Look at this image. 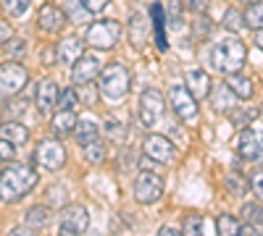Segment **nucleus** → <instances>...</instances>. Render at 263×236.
<instances>
[{
    "label": "nucleus",
    "instance_id": "obj_1",
    "mask_svg": "<svg viewBox=\"0 0 263 236\" xmlns=\"http://www.w3.org/2000/svg\"><path fill=\"white\" fill-rule=\"evenodd\" d=\"M34 186H37V170L24 163L11 160L8 168L0 170V202L6 205L21 202Z\"/></svg>",
    "mask_w": 263,
    "mask_h": 236
},
{
    "label": "nucleus",
    "instance_id": "obj_2",
    "mask_svg": "<svg viewBox=\"0 0 263 236\" xmlns=\"http://www.w3.org/2000/svg\"><path fill=\"white\" fill-rule=\"evenodd\" d=\"M245 60H248V48H245V42L237 39V37L216 42L213 50H211V63L216 66V71L224 74V76L242 71Z\"/></svg>",
    "mask_w": 263,
    "mask_h": 236
},
{
    "label": "nucleus",
    "instance_id": "obj_3",
    "mask_svg": "<svg viewBox=\"0 0 263 236\" xmlns=\"http://www.w3.org/2000/svg\"><path fill=\"white\" fill-rule=\"evenodd\" d=\"M129 87H132V76H129V69L124 66V63L114 60V63H108L105 69H100V92H103V97L124 100Z\"/></svg>",
    "mask_w": 263,
    "mask_h": 236
},
{
    "label": "nucleus",
    "instance_id": "obj_4",
    "mask_svg": "<svg viewBox=\"0 0 263 236\" xmlns=\"http://www.w3.org/2000/svg\"><path fill=\"white\" fill-rule=\"evenodd\" d=\"M87 45L95 48V50H111L119 45L121 39V24L114 18H103V21H95V24L87 27Z\"/></svg>",
    "mask_w": 263,
    "mask_h": 236
},
{
    "label": "nucleus",
    "instance_id": "obj_5",
    "mask_svg": "<svg viewBox=\"0 0 263 236\" xmlns=\"http://www.w3.org/2000/svg\"><path fill=\"white\" fill-rule=\"evenodd\" d=\"M29 81V71L18 60H6L0 66V97H16Z\"/></svg>",
    "mask_w": 263,
    "mask_h": 236
},
{
    "label": "nucleus",
    "instance_id": "obj_6",
    "mask_svg": "<svg viewBox=\"0 0 263 236\" xmlns=\"http://www.w3.org/2000/svg\"><path fill=\"white\" fill-rule=\"evenodd\" d=\"M34 163L45 170H61L66 165V147L58 139H42L34 149Z\"/></svg>",
    "mask_w": 263,
    "mask_h": 236
},
{
    "label": "nucleus",
    "instance_id": "obj_7",
    "mask_svg": "<svg viewBox=\"0 0 263 236\" xmlns=\"http://www.w3.org/2000/svg\"><path fill=\"white\" fill-rule=\"evenodd\" d=\"M168 105L182 121H195L197 118V100L187 90V84H174L168 90Z\"/></svg>",
    "mask_w": 263,
    "mask_h": 236
},
{
    "label": "nucleus",
    "instance_id": "obj_8",
    "mask_svg": "<svg viewBox=\"0 0 263 236\" xmlns=\"http://www.w3.org/2000/svg\"><path fill=\"white\" fill-rule=\"evenodd\" d=\"M163 195V179L153 170H142V174L135 179V200L140 205H153L158 202Z\"/></svg>",
    "mask_w": 263,
    "mask_h": 236
},
{
    "label": "nucleus",
    "instance_id": "obj_9",
    "mask_svg": "<svg viewBox=\"0 0 263 236\" xmlns=\"http://www.w3.org/2000/svg\"><path fill=\"white\" fill-rule=\"evenodd\" d=\"M163 108H166L163 95L156 87L142 90V95H140V121H142V126H147V128L156 126L163 116Z\"/></svg>",
    "mask_w": 263,
    "mask_h": 236
},
{
    "label": "nucleus",
    "instance_id": "obj_10",
    "mask_svg": "<svg viewBox=\"0 0 263 236\" xmlns=\"http://www.w3.org/2000/svg\"><path fill=\"white\" fill-rule=\"evenodd\" d=\"M237 155L242 160H263V128L245 126L237 139Z\"/></svg>",
    "mask_w": 263,
    "mask_h": 236
},
{
    "label": "nucleus",
    "instance_id": "obj_11",
    "mask_svg": "<svg viewBox=\"0 0 263 236\" xmlns=\"http://www.w3.org/2000/svg\"><path fill=\"white\" fill-rule=\"evenodd\" d=\"M142 149H145V155L158 160L161 165H168V163L177 160V147H174V142L163 134H147L145 142H142Z\"/></svg>",
    "mask_w": 263,
    "mask_h": 236
},
{
    "label": "nucleus",
    "instance_id": "obj_12",
    "mask_svg": "<svg viewBox=\"0 0 263 236\" xmlns=\"http://www.w3.org/2000/svg\"><path fill=\"white\" fill-rule=\"evenodd\" d=\"M87 226H90V216H87V210L82 205H71L61 212V226L58 231L63 236H74V233H84Z\"/></svg>",
    "mask_w": 263,
    "mask_h": 236
},
{
    "label": "nucleus",
    "instance_id": "obj_13",
    "mask_svg": "<svg viewBox=\"0 0 263 236\" xmlns=\"http://www.w3.org/2000/svg\"><path fill=\"white\" fill-rule=\"evenodd\" d=\"M37 24H40V29H42V32H48V34H58V32H63V27L69 24V21H66V13H63L58 6L45 3V6L40 8V13H37Z\"/></svg>",
    "mask_w": 263,
    "mask_h": 236
},
{
    "label": "nucleus",
    "instance_id": "obj_14",
    "mask_svg": "<svg viewBox=\"0 0 263 236\" xmlns=\"http://www.w3.org/2000/svg\"><path fill=\"white\" fill-rule=\"evenodd\" d=\"M100 66L103 63L95 58V55H82L77 63H74V69H71V84H90L95 81V76H100Z\"/></svg>",
    "mask_w": 263,
    "mask_h": 236
},
{
    "label": "nucleus",
    "instance_id": "obj_15",
    "mask_svg": "<svg viewBox=\"0 0 263 236\" xmlns=\"http://www.w3.org/2000/svg\"><path fill=\"white\" fill-rule=\"evenodd\" d=\"M58 84L50 81V79H42L37 84V92H34V105H37V111L40 113H50L53 108H58Z\"/></svg>",
    "mask_w": 263,
    "mask_h": 236
},
{
    "label": "nucleus",
    "instance_id": "obj_16",
    "mask_svg": "<svg viewBox=\"0 0 263 236\" xmlns=\"http://www.w3.org/2000/svg\"><path fill=\"white\" fill-rule=\"evenodd\" d=\"M184 84H187V90L195 95L197 102L205 100V97L211 95V90H213L211 76H208V71H203V69H190V71L184 74Z\"/></svg>",
    "mask_w": 263,
    "mask_h": 236
},
{
    "label": "nucleus",
    "instance_id": "obj_17",
    "mask_svg": "<svg viewBox=\"0 0 263 236\" xmlns=\"http://www.w3.org/2000/svg\"><path fill=\"white\" fill-rule=\"evenodd\" d=\"M211 102H213V111L216 113H232L234 111V102H237V95L229 90V84H218V87L211 90Z\"/></svg>",
    "mask_w": 263,
    "mask_h": 236
},
{
    "label": "nucleus",
    "instance_id": "obj_18",
    "mask_svg": "<svg viewBox=\"0 0 263 236\" xmlns=\"http://www.w3.org/2000/svg\"><path fill=\"white\" fill-rule=\"evenodd\" d=\"M77 123H79L77 111H66V108H58V113H55L53 121H50L53 132H55L58 137H69V134H74V132H77Z\"/></svg>",
    "mask_w": 263,
    "mask_h": 236
},
{
    "label": "nucleus",
    "instance_id": "obj_19",
    "mask_svg": "<svg viewBox=\"0 0 263 236\" xmlns=\"http://www.w3.org/2000/svg\"><path fill=\"white\" fill-rule=\"evenodd\" d=\"M227 84H229V90L237 95V100H250L255 95V87H253V79L245 76L242 71H237V74H229L227 76Z\"/></svg>",
    "mask_w": 263,
    "mask_h": 236
},
{
    "label": "nucleus",
    "instance_id": "obj_20",
    "mask_svg": "<svg viewBox=\"0 0 263 236\" xmlns=\"http://www.w3.org/2000/svg\"><path fill=\"white\" fill-rule=\"evenodd\" d=\"M82 55H84V45L77 37H69V39H63L58 45V60L66 63V66H74Z\"/></svg>",
    "mask_w": 263,
    "mask_h": 236
},
{
    "label": "nucleus",
    "instance_id": "obj_21",
    "mask_svg": "<svg viewBox=\"0 0 263 236\" xmlns=\"http://www.w3.org/2000/svg\"><path fill=\"white\" fill-rule=\"evenodd\" d=\"M150 16H153V32H156V42H158V50H168V42H166V18H163V6L161 3H153L150 6Z\"/></svg>",
    "mask_w": 263,
    "mask_h": 236
},
{
    "label": "nucleus",
    "instance_id": "obj_22",
    "mask_svg": "<svg viewBox=\"0 0 263 236\" xmlns=\"http://www.w3.org/2000/svg\"><path fill=\"white\" fill-rule=\"evenodd\" d=\"M0 137L13 142V144H24L29 139V132H27V126L24 123H18V121H8V123H0Z\"/></svg>",
    "mask_w": 263,
    "mask_h": 236
},
{
    "label": "nucleus",
    "instance_id": "obj_23",
    "mask_svg": "<svg viewBox=\"0 0 263 236\" xmlns=\"http://www.w3.org/2000/svg\"><path fill=\"white\" fill-rule=\"evenodd\" d=\"M74 137H77V142L84 147V144H90V142H95V139L100 137V126H98L95 121H90V118H84V121L77 123Z\"/></svg>",
    "mask_w": 263,
    "mask_h": 236
},
{
    "label": "nucleus",
    "instance_id": "obj_24",
    "mask_svg": "<svg viewBox=\"0 0 263 236\" xmlns=\"http://www.w3.org/2000/svg\"><path fill=\"white\" fill-rule=\"evenodd\" d=\"M24 223H27L29 228H45V226L50 223V210H48L45 205L29 207V210L24 212Z\"/></svg>",
    "mask_w": 263,
    "mask_h": 236
},
{
    "label": "nucleus",
    "instance_id": "obj_25",
    "mask_svg": "<svg viewBox=\"0 0 263 236\" xmlns=\"http://www.w3.org/2000/svg\"><path fill=\"white\" fill-rule=\"evenodd\" d=\"M129 42L135 48H140L145 42V16L142 13H132L129 18Z\"/></svg>",
    "mask_w": 263,
    "mask_h": 236
},
{
    "label": "nucleus",
    "instance_id": "obj_26",
    "mask_svg": "<svg viewBox=\"0 0 263 236\" xmlns=\"http://www.w3.org/2000/svg\"><path fill=\"white\" fill-rule=\"evenodd\" d=\"M242 18H245V27H248V29H263V3H260V0H255V3H248Z\"/></svg>",
    "mask_w": 263,
    "mask_h": 236
},
{
    "label": "nucleus",
    "instance_id": "obj_27",
    "mask_svg": "<svg viewBox=\"0 0 263 236\" xmlns=\"http://www.w3.org/2000/svg\"><path fill=\"white\" fill-rule=\"evenodd\" d=\"M224 181H227V189L232 191L234 197H242V195H248V189H250V184L245 181V176L239 174V170H229Z\"/></svg>",
    "mask_w": 263,
    "mask_h": 236
},
{
    "label": "nucleus",
    "instance_id": "obj_28",
    "mask_svg": "<svg viewBox=\"0 0 263 236\" xmlns=\"http://www.w3.org/2000/svg\"><path fill=\"white\" fill-rule=\"evenodd\" d=\"M221 27L227 32H232V34H239V32H242V27H245V18H242V13H239L237 8H227V13L221 18Z\"/></svg>",
    "mask_w": 263,
    "mask_h": 236
},
{
    "label": "nucleus",
    "instance_id": "obj_29",
    "mask_svg": "<svg viewBox=\"0 0 263 236\" xmlns=\"http://www.w3.org/2000/svg\"><path fill=\"white\" fill-rule=\"evenodd\" d=\"M239 226H242V223H239L237 216H227V212H224V216H218V218H216V231H218V233H224V236H234V233H239Z\"/></svg>",
    "mask_w": 263,
    "mask_h": 236
},
{
    "label": "nucleus",
    "instance_id": "obj_30",
    "mask_svg": "<svg viewBox=\"0 0 263 236\" xmlns=\"http://www.w3.org/2000/svg\"><path fill=\"white\" fill-rule=\"evenodd\" d=\"M242 223H253V226H260L263 223V205H260V200L258 202H248V205H242Z\"/></svg>",
    "mask_w": 263,
    "mask_h": 236
},
{
    "label": "nucleus",
    "instance_id": "obj_31",
    "mask_svg": "<svg viewBox=\"0 0 263 236\" xmlns=\"http://www.w3.org/2000/svg\"><path fill=\"white\" fill-rule=\"evenodd\" d=\"M260 113H258V108H245V111H232V123L234 126H239V128H245V126H250V121H255Z\"/></svg>",
    "mask_w": 263,
    "mask_h": 236
},
{
    "label": "nucleus",
    "instance_id": "obj_32",
    "mask_svg": "<svg viewBox=\"0 0 263 236\" xmlns=\"http://www.w3.org/2000/svg\"><path fill=\"white\" fill-rule=\"evenodd\" d=\"M77 105H79V95L74 87H66L61 90L58 95V108H66V111H77Z\"/></svg>",
    "mask_w": 263,
    "mask_h": 236
},
{
    "label": "nucleus",
    "instance_id": "obj_33",
    "mask_svg": "<svg viewBox=\"0 0 263 236\" xmlns=\"http://www.w3.org/2000/svg\"><path fill=\"white\" fill-rule=\"evenodd\" d=\"M84 158L90 160V163H103L105 160V147L100 139L90 142V144H84Z\"/></svg>",
    "mask_w": 263,
    "mask_h": 236
},
{
    "label": "nucleus",
    "instance_id": "obj_34",
    "mask_svg": "<svg viewBox=\"0 0 263 236\" xmlns=\"http://www.w3.org/2000/svg\"><path fill=\"white\" fill-rule=\"evenodd\" d=\"M192 32H195V37H200V39H205V37L213 32V24L205 18V13H197L195 24H192Z\"/></svg>",
    "mask_w": 263,
    "mask_h": 236
},
{
    "label": "nucleus",
    "instance_id": "obj_35",
    "mask_svg": "<svg viewBox=\"0 0 263 236\" xmlns=\"http://www.w3.org/2000/svg\"><path fill=\"white\" fill-rule=\"evenodd\" d=\"M203 216H187L184 218V226H182V233L187 236H195V233H203Z\"/></svg>",
    "mask_w": 263,
    "mask_h": 236
},
{
    "label": "nucleus",
    "instance_id": "obj_36",
    "mask_svg": "<svg viewBox=\"0 0 263 236\" xmlns=\"http://www.w3.org/2000/svg\"><path fill=\"white\" fill-rule=\"evenodd\" d=\"M32 0H3V8L8 16H21V13H27Z\"/></svg>",
    "mask_w": 263,
    "mask_h": 236
},
{
    "label": "nucleus",
    "instance_id": "obj_37",
    "mask_svg": "<svg viewBox=\"0 0 263 236\" xmlns=\"http://www.w3.org/2000/svg\"><path fill=\"white\" fill-rule=\"evenodd\" d=\"M250 191L263 202V168L253 174V179H250Z\"/></svg>",
    "mask_w": 263,
    "mask_h": 236
},
{
    "label": "nucleus",
    "instance_id": "obj_38",
    "mask_svg": "<svg viewBox=\"0 0 263 236\" xmlns=\"http://www.w3.org/2000/svg\"><path fill=\"white\" fill-rule=\"evenodd\" d=\"M13 147H16L13 142H8V139H3V137H0V160L11 163V160L16 158V149H13Z\"/></svg>",
    "mask_w": 263,
    "mask_h": 236
},
{
    "label": "nucleus",
    "instance_id": "obj_39",
    "mask_svg": "<svg viewBox=\"0 0 263 236\" xmlns=\"http://www.w3.org/2000/svg\"><path fill=\"white\" fill-rule=\"evenodd\" d=\"M79 3H82V8L87 13H103L105 6H108V0H79Z\"/></svg>",
    "mask_w": 263,
    "mask_h": 236
},
{
    "label": "nucleus",
    "instance_id": "obj_40",
    "mask_svg": "<svg viewBox=\"0 0 263 236\" xmlns=\"http://www.w3.org/2000/svg\"><path fill=\"white\" fill-rule=\"evenodd\" d=\"M184 6L197 16V13H208V8H211V0H184Z\"/></svg>",
    "mask_w": 263,
    "mask_h": 236
},
{
    "label": "nucleus",
    "instance_id": "obj_41",
    "mask_svg": "<svg viewBox=\"0 0 263 236\" xmlns=\"http://www.w3.org/2000/svg\"><path fill=\"white\" fill-rule=\"evenodd\" d=\"M6 50H8V55H24V42H21V39H6Z\"/></svg>",
    "mask_w": 263,
    "mask_h": 236
},
{
    "label": "nucleus",
    "instance_id": "obj_42",
    "mask_svg": "<svg viewBox=\"0 0 263 236\" xmlns=\"http://www.w3.org/2000/svg\"><path fill=\"white\" fill-rule=\"evenodd\" d=\"M50 60H58V50L45 48V53H42V63H45V66H50Z\"/></svg>",
    "mask_w": 263,
    "mask_h": 236
},
{
    "label": "nucleus",
    "instance_id": "obj_43",
    "mask_svg": "<svg viewBox=\"0 0 263 236\" xmlns=\"http://www.w3.org/2000/svg\"><path fill=\"white\" fill-rule=\"evenodd\" d=\"M11 39V24H6L3 18H0V42H6Z\"/></svg>",
    "mask_w": 263,
    "mask_h": 236
},
{
    "label": "nucleus",
    "instance_id": "obj_44",
    "mask_svg": "<svg viewBox=\"0 0 263 236\" xmlns=\"http://www.w3.org/2000/svg\"><path fill=\"white\" fill-rule=\"evenodd\" d=\"M255 45L263 50V29H255Z\"/></svg>",
    "mask_w": 263,
    "mask_h": 236
},
{
    "label": "nucleus",
    "instance_id": "obj_45",
    "mask_svg": "<svg viewBox=\"0 0 263 236\" xmlns=\"http://www.w3.org/2000/svg\"><path fill=\"white\" fill-rule=\"evenodd\" d=\"M161 233H163V236H174V233H179V228H174V226H166V228H161Z\"/></svg>",
    "mask_w": 263,
    "mask_h": 236
},
{
    "label": "nucleus",
    "instance_id": "obj_46",
    "mask_svg": "<svg viewBox=\"0 0 263 236\" xmlns=\"http://www.w3.org/2000/svg\"><path fill=\"white\" fill-rule=\"evenodd\" d=\"M32 231H34V228H13L11 233H18V236H24V233H32Z\"/></svg>",
    "mask_w": 263,
    "mask_h": 236
},
{
    "label": "nucleus",
    "instance_id": "obj_47",
    "mask_svg": "<svg viewBox=\"0 0 263 236\" xmlns=\"http://www.w3.org/2000/svg\"><path fill=\"white\" fill-rule=\"evenodd\" d=\"M21 111H24V102H13V113H16V116H18V113H21Z\"/></svg>",
    "mask_w": 263,
    "mask_h": 236
},
{
    "label": "nucleus",
    "instance_id": "obj_48",
    "mask_svg": "<svg viewBox=\"0 0 263 236\" xmlns=\"http://www.w3.org/2000/svg\"><path fill=\"white\" fill-rule=\"evenodd\" d=\"M258 113H260V118H263V102L258 105Z\"/></svg>",
    "mask_w": 263,
    "mask_h": 236
},
{
    "label": "nucleus",
    "instance_id": "obj_49",
    "mask_svg": "<svg viewBox=\"0 0 263 236\" xmlns=\"http://www.w3.org/2000/svg\"><path fill=\"white\" fill-rule=\"evenodd\" d=\"M237 3H255V0H237Z\"/></svg>",
    "mask_w": 263,
    "mask_h": 236
},
{
    "label": "nucleus",
    "instance_id": "obj_50",
    "mask_svg": "<svg viewBox=\"0 0 263 236\" xmlns=\"http://www.w3.org/2000/svg\"><path fill=\"white\" fill-rule=\"evenodd\" d=\"M258 231H260V233H263V223H260V226H258Z\"/></svg>",
    "mask_w": 263,
    "mask_h": 236
}]
</instances>
